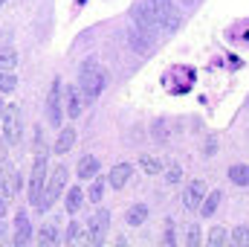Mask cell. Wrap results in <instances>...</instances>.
Returning a JSON list of instances; mask_svg holds the SVG:
<instances>
[{
  "instance_id": "cell-32",
  "label": "cell",
  "mask_w": 249,
  "mask_h": 247,
  "mask_svg": "<svg viewBox=\"0 0 249 247\" xmlns=\"http://www.w3.org/2000/svg\"><path fill=\"white\" fill-rule=\"evenodd\" d=\"M214 148H217V140H214V137H209V140H206V148H203V151H206V157H212V154H214Z\"/></svg>"
},
{
  "instance_id": "cell-13",
  "label": "cell",
  "mask_w": 249,
  "mask_h": 247,
  "mask_svg": "<svg viewBox=\"0 0 249 247\" xmlns=\"http://www.w3.org/2000/svg\"><path fill=\"white\" fill-rule=\"evenodd\" d=\"M130 175H133V166H130V163H116V166L110 169V175H107V184L113 186V189H122V186L130 181Z\"/></svg>"
},
{
  "instance_id": "cell-30",
  "label": "cell",
  "mask_w": 249,
  "mask_h": 247,
  "mask_svg": "<svg viewBox=\"0 0 249 247\" xmlns=\"http://www.w3.org/2000/svg\"><path fill=\"white\" fill-rule=\"evenodd\" d=\"M154 137H157V140H168V131H165V123H162V120L154 125Z\"/></svg>"
},
{
  "instance_id": "cell-24",
  "label": "cell",
  "mask_w": 249,
  "mask_h": 247,
  "mask_svg": "<svg viewBox=\"0 0 249 247\" xmlns=\"http://www.w3.org/2000/svg\"><path fill=\"white\" fill-rule=\"evenodd\" d=\"M18 87V76L12 70H0V93H12Z\"/></svg>"
},
{
  "instance_id": "cell-8",
  "label": "cell",
  "mask_w": 249,
  "mask_h": 247,
  "mask_svg": "<svg viewBox=\"0 0 249 247\" xmlns=\"http://www.w3.org/2000/svg\"><path fill=\"white\" fill-rule=\"evenodd\" d=\"M180 21H183L180 9H177L171 0H160V26H162V29H165V32H174V29L180 26Z\"/></svg>"
},
{
  "instance_id": "cell-4",
  "label": "cell",
  "mask_w": 249,
  "mask_h": 247,
  "mask_svg": "<svg viewBox=\"0 0 249 247\" xmlns=\"http://www.w3.org/2000/svg\"><path fill=\"white\" fill-rule=\"evenodd\" d=\"M67 181H70V172H67L64 166H55V169L50 172V178H47V189H44V198H41V204H38L41 212H47V209L61 198V192L67 189Z\"/></svg>"
},
{
  "instance_id": "cell-37",
  "label": "cell",
  "mask_w": 249,
  "mask_h": 247,
  "mask_svg": "<svg viewBox=\"0 0 249 247\" xmlns=\"http://www.w3.org/2000/svg\"><path fill=\"white\" fill-rule=\"evenodd\" d=\"M0 172H3V169H0Z\"/></svg>"
},
{
  "instance_id": "cell-25",
  "label": "cell",
  "mask_w": 249,
  "mask_h": 247,
  "mask_svg": "<svg viewBox=\"0 0 249 247\" xmlns=\"http://www.w3.org/2000/svg\"><path fill=\"white\" fill-rule=\"evenodd\" d=\"M229 242L232 245H241V247H249V227H235L229 233Z\"/></svg>"
},
{
  "instance_id": "cell-19",
  "label": "cell",
  "mask_w": 249,
  "mask_h": 247,
  "mask_svg": "<svg viewBox=\"0 0 249 247\" xmlns=\"http://www.w3.org/2000/svg\"><path fill=\"white\" fill-rule=\"evenodd\" d=\"M229 181L235 186H249V166L247 163H235L229 166Z\"/></svg>"
},
{
  "instance_id": "cell-28",
  "label": "cell",
  "mask_w": 249,
  "mask_h": 247,
  "mask_svg": "<svg viewBox=\"0 0 249 247\" xmlns=\"http://www.w3.org/2000/svg\"><path fill=\"white\" fill-rule=\"evenodd\" d=\"M165 181H168L171 186L180 184V181H183V169H180L177 163H174V166H168V172H165Z\"/></svg>"
},
{
  "instance_id": "cell-21",
  "label": "cell",
  "mask_w": 249,
  "mask_h": 247,
  "mask_svg": "<svg viewBox=\"0 0 249 247\" xmlns=\"http://www.w3.org/2000/svg\"><path fill=\"white\" fill-rule=\"evenodd\" d=\"M15 67H18V50L0 47V70H15Z\"/></svg>"
},
{
  "instance_id": "cell-31",
  "label": "cell",
  "mask_w": 249,
  "mask_h": 247,
  "mask_svg": "<svg viewBox=\"0 0 249 247\" xmlns=\"http://www.w3.org/2000/svg\"><path fill=\"white\" fill-rule=\"evenodd\" d=\"M168 227H165V236H162V242L165 245H174V221H165Z\"/></svg>"
},
{
  "instance_id": "cell-16",
  "label": "cell",
  "mask_w": 249,
  "mask_h": 247,
  "mask_svg": "<svg viewBox=\"0 0 249 247\" xmlns=\"http://www.w3.org/2000/svg\"><path fill=\"white\" fill-rule=\"evenodd\" d=\"M148 212H151L148 204H133V206L124 212V224H127V227H142V224L148 221Z\"/></svg>"
},
{
  "instance_id": "cell-12",
  "label": "cell",
  "mask_w": 249,
  "mask_h": 247,
  "mask_svg": "<svg viewBox=\"0 0 249 247\" xmlns=\"http://www.w3.org/2000/svg\"><path fill=\"white\" fill-rule=\"evenodd\" d=\"M99 169H102L99 157H96V154H84V157L78 160V181H93V178L99 175Z\"/></svg>"
},
{
  "instance_id": "cell-9",
  "label": "cell",
  "mask_w": 249,
  "mask_h": 247,
  "mask_svg": "<svg viewBox=\"0 0 249 247\" xmlns=\"http://www.w3.org/2000/svg\"><path fill=\"white\" fill-rule=\"evenodd\" d=\"M32 242V224H29V215L20 209L18 215H15V236H12V245L23 247Z\"/></svg>"
},
{
  "instance_id": "cell-17",
  "label": "cell",
  "mask_w": 249,
  "mask_h": 247,
  "mask_svg": "<svg viewBox=\"0 0 249 247\" xmlns=\"http://www.w3.org/2000/svg\"><path fill=\"white\" fill-rule=\"evenodd\" d=\"M220 201H223V192H220V189L209 192V195L203 198V204H200V215H203V218H212V215H214V209L220 206Z\"/></svg>"
},
{
  "instance_id": "cell-27",
  "label": "cell",
  "mask_w": 249,
  "mask_h": 247,
  "mask_svg": "<svg viewBox=\"0 0 249 247\" xmlns=\"http://www.w3.org/2000/svg\"><path fill=\"white\" fill-rule=\"evenodd\" d=\"M102 195H105V181L96 175V178H93V186H90V192H87V198H90L93 204H99V201H102Z\"/></svg>"
},
{
  "instance_id": "cell-11",
  "label": "cell",
  "mask_w": 249,
  "mask_h": 247,
  "mask_svg": "<svg viewBox=\"0 0 249 247\" xmlns=\"http://www.w3.org/2000/svg\"><path fill=\"white\" fill-rule=\"evenodd\" d=\"M58 218H47L44 224H41V230H38V236H35V242L38 245H55L58 239H61V233H58Z\"/></svg>"
},
{
  "instance_id": "cell-26",
  "label": "cell",
  "mask_w": 249,
  "mask_h": 247,
  "mask_svg": "<svg viewBox=\"0 0 249 247\" xmlns=\"http://www.w3.org/2000/svg\"><path fill=\"white\" fill-rule=\"evenodd\" d=\"M226 230L223 227H212V233H209V239H206V245L209 247H220V245H226Z\"/></svg>"
},
{
  "instance_id": "cell-5",
  "label": "cell",
  "mask_w": 249,
  "mask_h": 247,
  "mask_svg": "<svg viewBox=\"0 0 249 247\" xmlns=\"http://www.w3.org/2000/svg\"><path fill=\"white\" fill-rule=\"evenodd\" d=\"M20 134H23L20 108L18 105H6V111H3V140H6V145H18Z\"/></svg>"
},
{
  "instance_id": "cell-18",
  "label": "cell",
  "mask_w": 249,
  "mask_h": 247,
  "mask_svg": "<svg viewBox=\"0 0 249 247\" xmlns=\"http://www.w3.org/2000/svg\"><path fill=\"white\" fill-rule=\"evenodd\" d=\"M81 204H84V192H81V186H70V189H67V201H64L67 212L75 215V212L81 209Z\"/></svg>"
},
{
  "instance_id": "cell-36",
  "label": "cell",
  "mask_w": 249,
  "mask_h": 247,
  "mask_svg": "<svg viewBox=\"0 0 249 247\" xmlns=\"http://www.w3.org/2000/svg\"><path fill=\"white\" fill-rule=\"evenodd\" d=\"M3 3H6V0H0V6H3Z\"/></svg>"
},
{
  "instance_id": "cell-15",
  "label": "cell",
  "mask_w": 249,
  "mask_h": 247,
  "mask_svg": "<svg viewBox=\"0 0 249 247\" xmlns=\"http://www.w3.org/2000/svg\"><path fill=\"white\" fill-rule=\"evenodd\" d=\"M72 145H75V128H72V125L58 128V137H55V154H67Z\"/></svg>"
},
{
  "instance_id": "cell-22",
  "label": "cell",
  "mask_w": 249,
  "mask_h": 247,
  "mask_svg": "<svg viewBox=\"0 0 249 247\" xmlns=\"http://www.w3.org/2000/svg\"><path fill=\"white\" fill-rule=\"evenodd\" d=\"M139 169H142L145 175H160V172H162V163H160L157 157H148V154H142V157H139Z\"/></svg>"
},
{
  "instance_id": "cell-33",
  "label": "cell",
  "mask_w": 249,
  "mask_h": 247,
  "mask_svg": "<svg viewBox=\"0 0 249 247\" xmlns=\"http://www.w3.org/2000/svg\"><path fill=\"white\" fill-rule=\"evenodd\" d=\"M9 201H12V198L0 195V218H3V215H6V209H9Z\"/></svg>"
},
{
  "instance_id": "cell-3",
  "label": "cell",
  "mask_w": 249,
  "mask_h": 247,
  "mask_svg": "<svg viewBox=\"0 0 249 247\" xmlns=\"http://www.w3.org/2000/svg\"><path fill=\"white\" fill-rule=\"evenodd\" d=\"M130 18H133V26L151 38L160 26V0H139L133 9H130Z\"/></svg>"
},
{
  "instance_id": "cell-7",
  "label": "cell",
  "mask_w": 249,
  "mask_h": 247,
  "mask_svg": "<svg viewBox=\"0 0 249 247\" xmlns=\"http://www.w3.org/2000/svg\"><path fill=\"white\" fill-rule=\"evenodd\" d=\"M107 224H110V212L107 209H99L93 218H90V224H87V242L90 245H102L105 242V236H107Z\"/></svg>"
},
{
  "instance_id": "cell-10",
  "label": "cell",
  "mask_w": 249,
  "mask_h": 247,
  "mask_svg": "<svg viewBox=\"0 0 249 247\" xmlns=\"http://www.w3.org/2000/svg\"><path fill=\"white\" fill-rule=\"evenodd\" d=\"M203 198H206V184L203 181H191L186 186V192H183V206L186 209H200Z\"/></svg>"
},
{
  "instance_id": "cell-35",
  "label": "cell",
  "mask_w": 249,
  "mask_h": 247,
  "mask_svg": "<svg viewBox=\"0 0 249 247\" xmlns=\"http://www.w3.org/2000/svg\"><path fill=\"white\" fill-rule=\"evenodd\" d=\"M3 154H6V143H0V157H3Z\"/></svg>"
},
{
  "instance_id": "cell-6",
  "label": "cell",
  "mask_w": 249,
  "mask_h": 247,
  "mask_svg": "<svg viewBox=\"0 0 249 247\" xmlns=\"http://www.w3.org/2000/svg\"><path fill=\"white\" fill-rule=\"evenodd\" d=\"M47 120H50L53 128H61L64 108H61V82L58 79L50 84V93H47Z\"/></svg>"
},
{
  "instance_id": "cell-34",
  "label": "cell",
  "mask_w": 249,
  "mask_h": 247,
  "mask_svg": "<svg viewBox=\"0 0 249 247\" xmlns=\"http://www.w3.org/2000/svg\"><path fill=\"white\" fill-rule=\"evenodd\" d=\"M3 111H6V105H3V99H0V123H3Z\"/></svg>"
},
{
  "instance_id": "cell-2",
  "label": "cell",
  "mask_w": 249,
  "mask_h": 247,
  "mask_svg": "<svg viewBox=\"0 0 249 247\" xmlns=\"http://www.w3.org/2000/svg\"><path fill=\"white\" fill-rule=\"evenodd\" d=\"M105 82H107V76H105L102 64L96 62V59H87V62H81V70H78V90H81V93H84L90 102L102 96V90H105Z\"/></svg>"
},
{
  "instance_id": "cell-20",
  "label": "cell",
  "mask_w": 249,
  "mask_h": 247,
  "mask_svg": "<svg viewBox=\"0 0 249 247\" xmlns=\"http://www.w3.org/2000/svg\"><path fill=\"white\" fill-rule=\"evenodd\" d=\"M127 44H130L136 53H142V56L148 53V38H145V35H142L136 26H133V29H127Z\"/></svg>"
},
{
  "instance_id": "cell-23",
  "label": "cell",
  "mask_w": 249,
  "mask_h": 247,
  "mask_svg": "<svg viewBox=\"0 0 249 247\" xmlns=\"http://www.w3.org/2000/svg\"><path fill=\"white\" fill-rule=\"evenodd\" d=\"M81 239H84L81 224H78V221H70V224H67V236H64V242H67V245H78Z\"/></svg>"
},
{
  "instance_id": "cell-14",
  "label": "cell",
  "mask_w": 249,
  "mask_h": 247,
  "mask_svg": "<svg viewBox=\"0 0 249 247\" xmlns=\"http://www.w3.org/2000/svg\"><path fill=\"white\" fill-rule=\"evenodd\" d=\"M81 111H84V99H81V93H78V84H70V87H67V114H70L72 120H78Z\"/></svg>"
},
{
  "instance_id": "cell-29",
  "label": "cell",
  "mask_w": 249,
  "mask_h": 247,
  "mask_svg": "<svg viewBox=\"0 0 249 247\" xmlns=\"http://www.w3.org/2000/svg\"><path fill=\"white\" fill-rule=\"evenodd\" d=\"M186 245H188V247H197V245H200V227H197V224H194V227L188 230V236H186Z\"/></svg>"
},
{
  "instance_id": "cell-1",
  "label": "cell",
  "mask_w": 249,
  "mask_h": 247,
  "mask_svg": "<svg viewBox=\"0 0 249 247\" xmlns=\"http://www.w3.org/2000/svg\"><path fill=\"white\" fill-rule=\"evenodd\" d=\"M38 148H35V163H32V175H29V201L32 206L38 209L41 198H44V189H47V178H50V163H47V145H44V137L38 131Z\"/></svg>"
}]
</instances>
